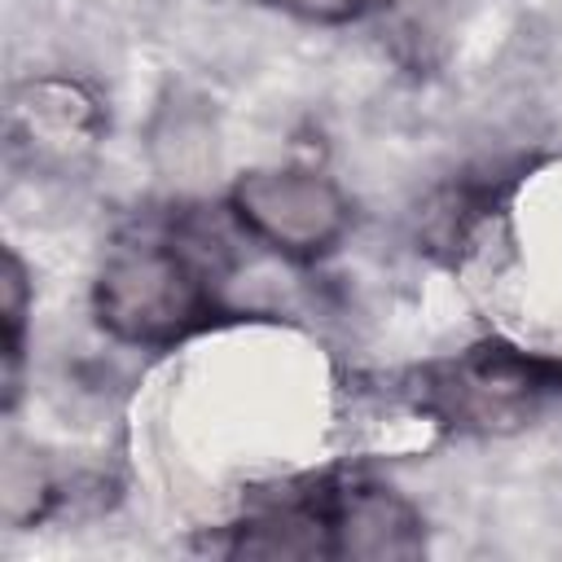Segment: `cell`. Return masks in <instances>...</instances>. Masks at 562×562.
<instances>
[{"label":"cell","instance_id":"cell-2","mask_svg":"<svg viewBox=\"0 0 562 562\" xmlns=\"http://www.w3.org/2000/svg\"><path fill=\"white\" fill-rule=\"evenodd\" d=\"M233 215L250 237L294 259H312L329 250L351 220L347 198L338 193L334 180L294 167L246 171L233 184Z\"/></svg>","mask_w":562,"mask_h":562},{"label":"cell","instance_id":"cell-1","mask_svg":"<svg viewBox=\"0 0 562 562\" xmlns=\"http://www.w3.org/2000/svg\"><path fill=\"white\" fill-rule=\"evenodd\" d=\"M97 316L123 342H176L211 316V290L184 250L119 246L97 277Z\"/></svg>","mask_w":562,"mask_h":562},{"label":"cell","instance_id":"cell-4","mask_svg":"<svg viewBox=\"0 0 562 562\" xmlns=\"http://www.w3.org/2000/svg\"><path fill=\"white\" fill-rule=\"evenodd\" d=\"M277 4L307 22H347V18H360L373 0H277Z\"/></svg>","mask_w":562,"mask_h":562},{"label":"cell","instance_id":"cell-3","mask_svg":"<svg viewBox=\"0 0 562 562\" xmlns=\"http://www.w3.org/2000/svg\"><path fill=\"white\" fill-rule=\"evenodd\" d=\"M334 553L351 558H413L422 549V522L391 487H338L325 492Z\"/></svg>","mask_w":562,"mask_h":562}]
</instances>
